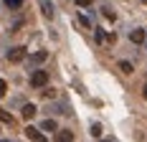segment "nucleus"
I'll list each match as a JSON object with an SVG mask.
<instances>
[{
  "label": "nucleus",
  "instance_id": "obj_1",
  "mask_svg": "<svg viewBox=\"0 0 147 142\" xmlns=\"http://www.w3.org/2000/svg\"><path fill=\"white\" fill-rule=\"evenodd\" d=\"M46 84H48V71L36 69L33 74H30V86H36V89H43Z\"/></svg>",
  "mask_w": 147,
  "mask_h": 142
},
{
  "label": "nucleus",
  "instance_id": "obj_2",
  "mask_svg": "<svg viewBox=\"0 0 147 142\" xmlns=\"http://www.w3.org/2000/svg\"><path fill=\"white\" fill-rule=\"evenodd\" d=\"M26 56H28V48L26 46H15V48L8 51V61L10 64H20V61H26Z\"/></svg>",
  "mask_w": 147,
  "mask_h": 142
},
{
  "label": "nucleus",
  "instance_id": "obj_3",
  "mask_svg": "<svg viewBox=\"0 0 147 142\" xmlns=\"http://www.w3.org/2000/svg\"><path fill=\"white\" fill-rule=\"evenodd\" d=\"M26 137L33 142H43V129H38V127H26Z\"/></svg>",
  "mask_w": 147,
  "mask_h": 142
},
{
  "label": "nucleus",
  "instance_id": "obj_4",
  "mask_svg": "<svg viewBox=\"0 0 147 142\" xmlns=\"http://www.w3.org/2000/svg\"><path fill=\"white\" fill-rule=\"evenodd\" d=\"M129 41H132V43H145V41H147V33H145V28H137V30H132V33H129Z\"/></svg>",
  "mask_w": 147,
  "mask_h": 142
},
{
  "label": "nucleus",
  "instance_id": "obj_5",
  "mask_svg": "<svg viewBox=\"0 0 147 142\" xmlns=\"http://www.w3.org/2000/svg\"><path fill=\"white\" fill-rule=\"evenodd\" d=\"M41 13H43L48 20L56 15V13H53V3H51V0H41Z\"/></svg>",
  "mask_w": 147,
  "mask_h": 142
},
{
  "label": "nucleus",
  "instance_id": "obj_6",
  "mask_svg": "<svg viewBox=\"0 0 147 142\" xmlns=\"http://www.w3.org/2000/svg\"><path fill=\"white\" fill-rule=\"evenodd\" d=\"M20 114H23L26 119H33V117L38 114V109H36V104H26V107L20 109Z\"/></svg>",
  "mask_w": 147,
  "mask_h": 142
},
{
  "label": "nucleus",
  "instance_id": "obj_7",
  "mask_svg": "<svg viewBox=\"0 0 147 142\" xmlns=\"http://www.w3.org/2000/svg\"><path fill=\"white\" fill-rule=\"evenodd\" d=\"M56 140L59 142H71L74 140V132H69V129H56Z\"/></svg>",
  "mask_w": 147,
  "mask_h": 142
},
{
  "label": "nucleus",
  "instance_id": "obj_8",
  "mask_svg": "<svg viewBox=\"0 0 147 142\" xmlns=\"http://www.w3.org/2000/svg\"><path fill=\"white\" fill-rule=\"evenodd\" d=\"M41 129H43V132H56V129H59V124H56V119H48V117H46L43 124H41Z\"/></svg>",
  "mask_w": 147,
  "mask_h": 142
},
{
  "label": "nucleus",
  "instance_id": "obj_9",
  "mask_svg": "<svg viewBox=\"0 0 147 142\" xmlns=\"http://www.w3.org/2000/svg\"><path fill=\"white\" fill-rule=\"evenodd\" d=\"M46 58H48V51H38V53H33L28 61H30V64H43Z\"/></svg>",
  "mask_w": 147,
  "mask_h": 142
},
{
  "label": "nucleus",
  "instance_id": "obj_10",
  "mask_svg": "<svg viewBox=\"0 0 147 142\" xmlns=\"http://www.w3.org/2000/svg\"><path fill=\"white\" fill-rule=\"evenodd\" d=\"M3 3H5V8H8V10H18V8L23 5V0H3Z\"/></svg>",
  "mask_w": 147,
  "mask_h": 142
},
{
  "label": "nucleus",
  "instance_id": "obj_11",
  "mask_svg": "<svg viewBox=\"0 0 147 142\" xmlns=\"http://www.w3.org/2000/svg\"><path fill=\"white\" fill-rule=\"evenodd\" d=\"M91 137H96V140L102 137V124H99V122H94V124H91Z\"/></svg>",
  "mask_w": 147,
  "mask_h": 142
},
{
  "label": "nucleus",
  "instance_id": "obj_12",
  "mask_svg": "<svg viewBox=\"0 0 147 142\" xmlns=\"http://www.w3.org/2000/svg\"><path fill=\"white\" fill-rule=\"evenodd\" d=\"M119 69L124 71V74H132V71H134V66L129 64V61H119Z\"/></svg>",
  "mask_w": 147,
  "mask_h": 142
},
{
  "label": "nucleus",
  "instance_id": "obj_13",
  "mask_svg": "<svg viewBox=\"0 0 147 142\" xmlns=\"http://www.w3.org/2000/svg\"><path fill=\"white\" fill-rule=\"evenodd\" d=\"M0 119H3V122H8V124H13V117L5 112V109H0Z\"/></svg>",
  "mask_w": 147,
  "mask_h": 142
},
{
  "label": "nucleus",
  "instance_id": "obj_14",
  "mask_svg": "<svg viewBox=\"0 0 147 142\" xmlns=\"http://www.w3.org/2000/svg\"><path fill=\"white\" fill-rule=\"evenodd\" d=\"M41 97H43V99H53V97H56V91H53V89H43V91H41Z\"/></svg>",
  "mask_w": 147,
  "mask_h": 142
},
{
  "label": "nucleus",
  "instance_id": "obj_15",
  "mask_svg": "<svg viewBox=\"0 0 147 142\" xmlns=\"http://www.w3.org/2000/svg\"><path fill=\"white\" fill-rule=\"evenodd\" d=\"M96 41H99V43H107V33H104L102 28H96Z\"/></svg>",
  "mask_w": 147,
  "mask_h": 142
},
{
  "label": "nucleus",
  "instance_id": "obj_16",
  "mask_svg": "<svg viewBox=\"0 0 147 142\" xmlns=\"http://www.w3.org/2000/svg\"><path fill=\"white\" fill-rule=\"evenodd\" d=\"M102 15H104V18H107V20H114V13H112L109 8H102Z\"/></svg>",
  "mask_w": 147,
  "mask_h": 142
},
{
  "label": "nucleus",
  "instance_id": "obj_17",
  "mask_svg": "<svg viewBox=\"0 0 147 142\" xmlns=\"http://www.w3.org/2000/svg\"><path fill=\"white\" fill-rule=\"evenodd\" d=\"M8 94V84H5V79H0V97H5Z\"/></svg>",
  "mask_w": 147,
  "mask_h": 142
},
{
  "label": "nucleus",
  "instance_id": "obj_18",
  "mask_svg": "<svg viewBox=\"0 0 147 142\" xmlns=\"http://www.w3.org/2000/svg\"><path fill=\"white\" fill-rule=\"evenodd\" d=\"M76 5H79V8H89V5H91V0H76Z\"/></svg>",
  "mask_w": 147,
  "mask_h": 142
},
{
  "label": "nucleus",
  "instance_id": "obj_19",
  "mask_svg": "<svg viewBox=\"0 0 147 142\" xmlns=\"http://www.w3.org/2000/svg\"><path fill=\"white\" fill-rule=\"evenodd\" d=\"M79 20H81V26H86V28H89V26H91V20H89L86 15H81V18H79Z\"/></svg>",
  "mask_w": 147,
  "mask_h": 142
},
{
  "label": "nucleus",
  "instance_id": "obj_20",
  "mask_svg": "<svg viewBox=\"0 0 147 142\" xmlns=\"http://www.w3.org/2000/svg\"><path fill=\"white\" fill-rule=\"evenodd\" d=\"M142 94H145V99H147V86H145V91H142Z\"/></svg>",
  "mask_w": 147,
  "mask_h": 142
},
{
  "label": "nucleus",
  "instance_id": "obj_21",
  "mask_svg": "<svg viewBox=\"0 0 147 142\" xmlns=\"http://www.w3.org/2000/svg\"><path fill=\"white\" fill-rule=\"evenodd\" d=\"M142 3H145V5H147V0H142Z\"/></svg>",
  "mask_w": 147,
  "mask_h": 142
}]
</instances>
